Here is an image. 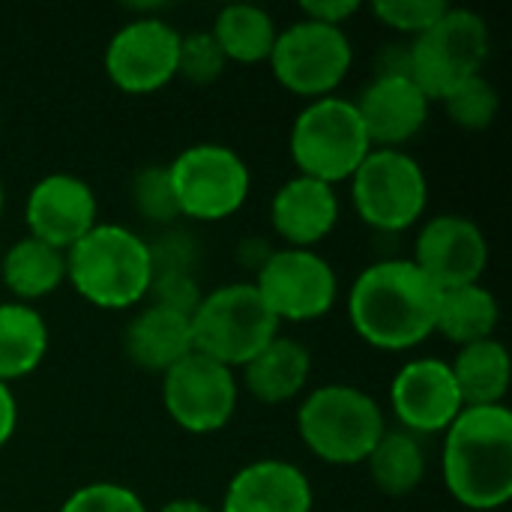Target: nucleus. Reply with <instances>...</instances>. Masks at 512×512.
Returning <instances> with one entry per match:
<instances>
[{
  "mask_svg": "<svg viewBox=\"0 0 512 512\" xmlns=\"http://www.w3.org/2000/svg\"><path fill=\"white\" fill-rule=\"evenodd\" d=\"M441 288L411 258H381L348 288L351 330L375 351L402 354L435 336Z\"/></svg>",
  "mask_w": 512,
  "mask_h": 512,
  "instance_id": "1",
  "label": "nucleus"
},
{
  "mask_svg": "<svg viewBox=\"0 0 512 512\" xmlns=\"http://www.w3.org/2000/svg\"><path fill=\"white\" fill-rule=\"evenodd\" d=\"M201 297H204V291H201L195 276H189V273H168V276H153L147 303L165 306V309L180 312V315H192L198 309Z\"/></svg>",
  "mask_w": 512,
  "mask_h": 512,
  "instance_id": "34",
  "label": "nucleus"
},
{
  "mask_svg": "<svg viewBox=\"0 0 512 512\" xmlns=\"http://www.w3.org/2000/svg\"><path fill=\"white\" fill-rule=\"evenodd\" d=\"M228 69V60L222 54V48L216 45V39L210 36V30H192V33H180V51H177V78L195 84V87H207L216 84Z\"/></svg>",
  "mask_w": 512,
  "mask_h": 512,
  "instance_id": "30",
  "label": "nucleus"
},
{
  "mask_svg": "<svg viewBox=\"0 0 512 512\" xmlns=\"http://www.w3.org/2000/svg\"><path fill=\"white\" fill-rule=\"evenodd\" d=\"M453 381L459 387V396L465 408H489V405H507L510 390V354L504 342L483 339L474 345H465L450 360Z\"/></svg>",
  "mask_w": 512,
  "mask_h": 512,
  "instance_id": "23",
  "label": "nucleus"
},
{
  "mask_svg": "<svg viewBox=\"0 0 512 512\" xmlns=\"http://www.w3.org/2000/svg\"><path fill=\"white\" fill-rule=\"evenodd\" d=\"M351 102L363 120L369 144L384 150H405V144L426 129L432 114V99L420 90L414 78L372 75Z\"/></svg>",
  "mask_w": 512,
  "mask_h": 512,
  "instance_id": "17",
  "label": "nucleus"
},
{
  "mask_svg": "<svg viewBox=\"0 0 512 512\" xmlns=\"http://www.w3.org/2000/svg\"><path fill=\"white\" fill-rule=\"evenodd\" d=\"M441 291L477 285L489 267L483 228L462 213H441L420 225L411 258Z\"/></svg>",
  "mask_w": 512,
  "mask_h": 512,
  "instance_id": "15",
  "label": "nucleus"
},
{
  "mask_svg": "<svg viewBox=\"0 0 512 512\" xmlns=\"http://www.w3.org/2000/svg\"><path fill=\"white\" fill-rule=\"evenodd\" d=\"M273 249L276 246H270L267 237H258V234L255 237H243L240 246H237V264L246 267V270H252V273H258L264 267V261L270 258Z\"/></svg>",
  "mask_w": 512,
  "mask_h": 512,
  "instance_id": "37",
  "label": "nucleus"
},
{
  "mask_svg": "<svg viewBox=\"0 0 512 512\" xmlns=\"http://www.w3.org/2000/svg\"><path fill=\"white\" fill-rule=\"evenodd\" d=\"M387 432L384 408L357 384L330 381L306 390L297 408V435L303 447L336 468L363 465Z\"/></svg>",
  "mask_w": 512,
  "mask_h": 512,
  "instance_id": "4",
  "label": "nucleus"
},
{
  "mask_svg": "<svg viewBox=\"0 0 512 512\" xmlns=\"http://www.w3.org/2000/svg\"><path fill=\"white\" fill-rule=\"evenodd\" d=\"M156 512H216L213 507H207L204 501H198V498H171V501H165L162 507Z\"/></svg>",
  "mask_w": 512,
  "mask_h": 512,
  "instance_id": "39",
  "label": "nucleus"
},
{
  "mask_svg": "<svg viewBox=\"0 0 512 512\" xmlns=\"http://www.w3.org/2000/svg\"><path fill=\"white\" fill-rule=\"evenodd\" d=\"M243 390L261 405H288L306 396L312 381V351L294 336H276L243 369Z\"/></svg>",
  "mask_w": 512,
  "mask_h": 512,
  "instance_id": "21",
  "label": "nucleus"
},
{
  "mask_svg": "<svg viewBox=\"0 0 512 512\" xmlns=\"http://www.w3.org/2000/svg\"><path fill=\"white\" fill-rule=\"evenodd\" d=\"M267 63L279 87L312 102L336 96L354 66V45L342 27L297 18L288 27H279Z\"/></svg>",
  "mask_w": 512,
  "mask_h": 512,
  "instance_id": "10",
  "label": "nucleus"
},
{
  "mask_svg": "<svg viewBox=\"0 0 512 512\" xmlns=\"http://www.w3.org/2000/svg\"><path fill=\"white\" fill-rule=\"evenodd\" d=\"M168 177L180 219L213 225L243 210L252 192V171L246 159L219 141H198L183 147L168 162Z\"/></svg>",
  "mask_w": 512,
  "mask_h": 512,
  "instance_id": "8",
  "label": "nucleus"
},
{
  "mask_svg": "<svg viewBox=\"0 0 512 512\" xmlns=\"http://www.w3.org/2000/svg\"><path fill=\"white\" fill-rule=\"evenodd\" d=\"M441 105L453 126H459L465 132H483L495 123V117L501 111V93L486 75H474L465 84L453 87L441 99Z\"/></svg>",
  "mask_w": 512,
  "mask_h": 512,
  "instance_id": "28",
  "label": "nucleus"
},
{
  "mask_svg": "<svg viewBox=\"0 0 512 512\" xmlns=\"http://www.w3.org/2000/svg\"><path fill=\"white\" fill-rule=\"evenodd\" d=\"M315 489L288 459H255L225 486L219 512H312Z\"/></svg>",
  "mask_w": 512,
  "mask_h": 512,
  "instance_id": "19",
  "label": "nucleus"
},
{
  "mask_svg": "<svg viewBox=\"0 0 512 512\" xmlns=\"http://www.w3.org/2000/svg\"><path fill=\"white\" fill-rule=\"evenodd\" d=\"M147 249H150L153 276H168V273H189V276H195L198 243L180 225L162 228L153 240H147Z\"/></svg>",
  "mask_w": 512,
  "mask_h": 512,
  "instance_id": "33",
  "label": "nucleus"
},
{
  "mask_svg": "<svg viewBox=\"0 0 512 512\" xmlns=\"http://www.w3.org/2000/svg\"><path fill=\"white\" fill-rule=\"evenodd\" d=\"M66 282L96 309H138L153 282L147 237L117 222H99L66 249Z\"/></svg>",
  "mask_w": 512,
  "mask_h": 512,
  "instance_id": "3",
  "label": "nucleus"
},
{
  "mask_svg": "<svg viewBox=\"0 0 512 512\" xmlns=\"http://www.w3.org/2000/svg\"><path fill=\"white\" fill-rule=\"evenodd\" d=\"M447 9H450L447 0H375L369 6V12L387 30H396L408 42L426 33Z\"/></svg>",
  "mask_w": 512,
  "mask_h": 512,
  "instance_id": "31",
  "label": "nucleus"
},
{
  "mask_svg": "<svg viewBox=\"0 0 512 512\" xmlns=\"http://www.w3.org/2000/svg\"><path fill=\"white\" fill-rule=\"evenodd\" d=\"M357 219L378 234H405L429 207V180L408 150L372 147L348 180Z\"/></svg>",
  "mask_w": 512,
  "mask_h": 512,
  "instance_id": "7",
  "label": "nucleus"
},
{
  "mask_svg": "<svg viewBox=\"0 0 512 512\" xmlns=\"http://www.w3.org/2000/svg\"><path fill=\"white\" fill-rule=\"evenodd\" d=\"M360 12H363L360 0H306V3H300V18H309V21H318L327 27H342V30Z\"/></svg>",
  "mask_w": 512,
  "mask_h": 512,
  "instance_id": "35",
  "label": "nucleus"
},
{
  "mask_svg": "<svg viewBox=\"0 0 512 512\" xmlns=\"http://www.w3.org/2000/svg\"><path fill=\"white\" fill-rule=\"evenodd\" d=\"M51 345L45 318L27 306L6 300L0 303V381L12 384L33 375Z\"/></svg>",
  "mask_w": 512,
  "mask_h": 512,
  "instance_id": "25",
  "label": "nucleus"
},
{
  "mask_svg": "<svg viewBox=\"0 0 512 512\" xmlns=\"http://www.w3.org/2000/svg\"><path fill=\"white\" fill-rule=\"evenodd\" d=\"M372 144L351 99L324 96L306 102L288 135V153L297 174L339 186L348 183Z\"/></svg>",
  "mask_w": 512,
  "mask_h": 512,
  "instance_id": "5",
  "label": "nucleus"
},
{
  "mask_svg": "<svg viewBox=\"0 0 512 512\" xmlns=\"http://www.w3.org/2000/svg\"><path fill=\"white\" fill-rule=\"evenodd\" d=\"M57 512H150L141 495L114 480H93L75 489Z\"/></svg>",
  "mask_w": 512,
  "mask_h": 512,
  "instance_id": "32",
  "label": "nucleus"
},
{
  "mask_svg": "<svg viewBox=\"0 0 512 512\" xmlns=\"http://www.w3.org/2000/svg\"><path fill=\"white\" fill-rule=\"evenodd\" d=\"M210 36L222 48L228 63L255 66L267 63L279 36L276 18L255 3H228L216 12L210 24Z\"/></svg>",
  "mask_w": 512,
  "mask_h": 512,
  "instance_id": "24",
  "label": "nucleus"
},
{
  "mask_svg": "<svg viewBox=\"0 0 512 512\" xmlns=\"http://www.w3.org/2000/svg\"><path fill=\"white\" fill-rule=\"evenodd\" d=\"M240 384L234 369L192 351L162 375V408L186 435L222 432L237 411Z\"/></svg>",
  "mask_w": 512,
  "mask_h": 512,
  "instance_id": "12",
  "label": "nucleus"
},
{
  "mask_svg": "<svg viewBox=\"0 0 512 512\" xmlns=\"http://www.w3.org/2000/svg\"><path fill=\"white\" fill-rule=\"evenodd\" d=\"M363 465L369 471L372 486L381 495L405 498L423 486L429 459H426V447L417 435L387 426V432L378 438V444L372 447V453Z\"/></svg>",
  "mask_w": 512,
  "mask_h": 512,
  "instance_id": "26",
  "label": "nucleus"
},
{
  "mask_svg": "<svg viewBox=\"0 0 512 512\" xmlns=\"http://www.w3.org/2000/svg\"><path fill=\"white\" fill-rule=\"evenodd\" d=\"M192 348L228 369H243L267 342L279 336V321L270 315L252 282H228L207 291L189 315Z\"/></svg>",
  "mask_w": 512,
  "mask_h": 512,
  "instance_id": "6",
  "label": "nucleus"
},
{
  "mask_svg": "<svg viewBox=\"0 0 512 512\" xmlns=\"http://www.w3.org/2000/svg\"><path fill=\"white\" fill-rule=\"evenodd\" d=\"M441 477L456 504L495 512L512 498V411L465 408L444 432Z\"/></svg>",
  "mask_w": 512,
  "mask_h": 512,
  "instance_id": "2",
  "label": "nucleus"
},
{
  "mask_svg": "<svg viewBox=\"0 0 512 512\" xmlns=\"http://www.w3.org/2000/svg\"><path fill=\"white\" fill-rule=\"evenodd\" d=\"M0 216H3V180H0Z\"/></svg>",
  "mask_w": 512,
  "mask_h": 512,
  "instance_id": "40",
  "label": "nucleus"
},
{
  "mask_svg": "<svg viewBox=\"0 0 512 512\" xmlns=\"http://www.w3.org/2000/svg\"><path fill=\"white\" fill-rule=\"evenodd\" d=\"M342 201L336 186L294 174L270 201L273 234L288 249H318L339 225Z\"/></svg>",
  "mask_w": 512,
  "mask_h": 512,
  "instance_id": "18",
  "label": "nucleus"
},
{
  "mask_svg": "<svg viewBox=\"0 0 512 512\" xmlns=\"http://www.w3.org/2000/svg\"><path fill=\"white\" fill-rule=\"evenodd\" d=\"M0 282L15 303L33 306L66 282V252L24 234L0 258Z\"/></svg>",
  "mask_w": 512,
  "mask_h": 512,
  "instance_id": "22",
  "label": "nucleus"
},
{
  "mask_svg": "<svg viewBox=\"0 0 512 512\" xmlns=\"http://www.w3.org/2000/svg\"><path fill=\"white\" fill-rule=\"evenodd\" d=\"M489 54V21L474 9L450 6L426 33L411 39V75L432 102H441L453 87L483 75Z\"/></svg>",
  "mask_w": 512,
  "mask_h": 512,
  "instance_id": "9",
  "label": "nucleus"
},
{
  "mask_svg": "<svg viewBox=\"0 0 512 512\" xmlns=\"http://www.w3.org/2000/svg\"><path fill=\"white\" fill-rule=\"evenodd\" d=\"M24 225L30 237L66 252L99 225L93 186L66 171L39 177L24 198Z\"/></svg>",
  "mask_w": 512,
  "mask_h": 512,
  "instance_id": "16",
  "label": "nucleus"
},
{
  "mask_svg": "<svg viewBox=\"0 0 512 512\" xmlns=\"http://www.w3.org/2000/svg\"><path fill=\"white\" fill-rule=\"evenodd\" d=\"M120 345L126 360L150 375H165L174 363L195 351L189 315L171 312L156 303H141L135 309V315L123 327Z\"/></svg>",
  "mask_w": 512,
  "mask_h": 512,
  "instance_id": "20",
  "label": "nucleus"
},
{
  "mask_svg": "<svg viewBox=\"0 0 512 512\" xmlns=\"http://www.w3.org/2000/svg\"><path fill=\"white\" fill-rule=\"evenodd\" d=\"M498 321H501L498 297L483 282L441 291L435 333H441L456 348H465V345H474L483 339H495Z\"/></svg>",
  "mask_w": 512,
  "mask_h": 512,
  "instance_id": "27",
  "label": "nucleus"
},
{
  "mask_svg": "<svg viewBox=\"0 0 512 512\" xmlns=\"http://www.w3.org/2000/svg\"><path fill=\"white\" fill-rule=\"evenodd\" d=\"M375 75L378 78H414L411 75V42H387L375 57Z\"/></svg>",
  "mask_w": 512,
  "mask_h": 512,
  "instance_id": "36",
  "label": "nucleus"
},
{
  "mask_svg": "<svg viewBox=\"0 0 512 512\" xmlns=\"http://www.w3.org/2000/svg\"><path fill=\"white\" fill-rule=\"evenodd\" d=\"M129 198L135 213L153 225V228H174L180 222V210L174 201V189H171V177H168V165H144L141 171H135L132 186H129Z\"/></svg>",
  "mask_w": 512,
  "mask_h": 512,
  "instance_id": "29",
  "label": "nucleus"
},
{
  "mask_svg": "<svg viewBox=\"0 0 512 512\" xmlns=\"http://www.w3.org/2000/svg\"><path fill=\"white\" fill-rule=\"evenodd\" d=\"M180 30L168 18H129L105 45L108 81L129 96H147L177 78Z\"/></svg>",
  "mask_w": 512,
  "mask_h": 512,
  "instance_id": "13",
  "label": "nucleus"
},
{
  "mask_svg": "<svg viewBox=\"0 0 512 512\" xmlns=\"http://www.w3.org/2000/svg\"><path fill=\"white\" fill-rule=\"evenodd\" d=\"M390 411L402 432L417 438L444 435L465 411L450 363L438 357H414L402 363L390 381Z\"/></svg>",
  "mask_w": 512,
  "mask_h": 512,
  "instance_id": "14",
  "label": "nucleus"
},
{
  "mask_svg": "<svg viewBox=\"0 0 512 512\" xmlns=\"http://www.w3.org/2000/svg\"><path fill=\"white\" fill-rule=\"evenodd\" d=\"M252 285L279 324L321 321L339 300V276L318 249H273Z\"/></svg>",
  "mask_w": 512,
  "mask_h": 512,
  "instance_id": "11",
  "label": "nucleus"
},
{
  "mask_svg": "<svg viewBox=\"0 0 512 512\" xmlns=\"http://www.w3.org/2000/svg\"><path fill=\"white\" fill-rule=\"evenodd\" d=\"M15 429H18V402L12 387L0 381V450L12 441Z\"/></svg>",
  "mask_w": 512,
  "mask_h": 512,
  "instance_id": "38",
  "label": "nucleus"
}]
</instances>
